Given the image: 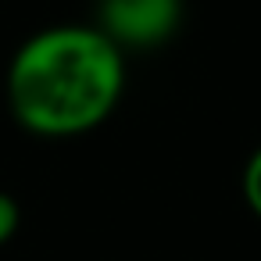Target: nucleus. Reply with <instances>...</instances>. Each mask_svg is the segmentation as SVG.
<instances>
[{"mask_svg":"<svg viewBox=\"0 0 261 261\" xmlns=\"http://www.w3.org/2000/svg\"><path fill=\"white\" fill-rule=\"evenodd\" d=\"M18 225H22V207H18V200H15L8 190H0V247L15 240Z\"/></svg>","mask_w":261,"mask_h":261,"instance_id":"20e7f679","label":"nucleus"},{"mask_svg":"<svg viewBox=\"0 0 261 261\" xmlns=\"http://www.w3.org/2000/svg\"><path fill=\"white\" fill-rule=\"evenodd\" d=\"M8 111L40 140H72L104 125L125 93V50L97 25L58 22L18 43L8 61Z\"/></svg>","mask_w":261,"mask_h":261,"instance_id":"f257e3e1","label":"nucleus"},{"mask_svg":"<svg viewBox=\"0 0 261 261\" xmlns=\"http://www.w3.org/2000/svg\"><path fill=\"white\" fill-rule=\"evenodd\" d=\"M182 0H97V29L122 50H154L182 25Z\"/></svg>","mask_w":261,"mask_h":261,"instance_id":"f03ea898","label":"nucleus"},{"mask_svg":"<svg viewBox=\"0 0 261 261\" xmlns=\"http://www.w3.org/2000/svg\"><path fill=\"white\" fill-rule=\"evenodd\" d=\"M240 193H243V204L250 207V215L261 222V143L250 150V158H247V165H243Z\"/></svg>","mask_w":261,"mask_h":261,"instance_id":"7ed1b4c3","label":"nucleus"}]
</instances>
